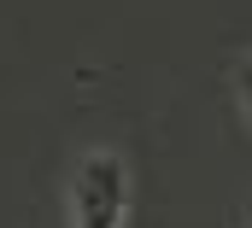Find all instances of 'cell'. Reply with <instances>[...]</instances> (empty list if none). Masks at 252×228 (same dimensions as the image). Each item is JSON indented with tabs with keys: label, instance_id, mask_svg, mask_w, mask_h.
<instances>
[{
	"label": "cell",
	"instance_id": "6da1fadb",
	"mask_svg": "<svg viewBox=\"0 0 252 228\" xmlns=\"http://www.w3.org/2000/svg\"><path fill=\"white\" fill-rule=\"evenodd\" d=\"M129 223V164L124 152L94 146L70 175V228H124Z\"/></svg>",
	"mask_w": 252,
	"mask_h": 228
},
{
	"label": "cell",
	"instance_id": "7a4b0ae2",
	"mask_svg": "<svg viewBox=\"0 0 252 228\" xmlns=\"http://www.w3.org/2000/svg\"><path fill=\"white\" fill-rule=\"evenodd\" d=\"M235 100H241V112L252 117V53L235 64Z\"/></svg>",
	"mask_w": 252,
	"mask_h": 228
}]
</instances>
